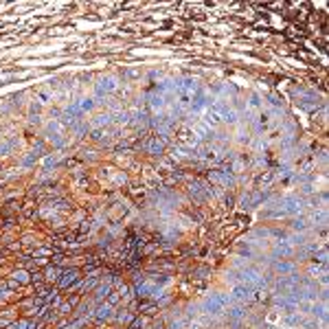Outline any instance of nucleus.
Segmentation results:
<instances>
[{"mask_svg": "<svg viewBox=\"0 0 329 329\" xmlns=\"http://www.w3.org/2000/svg\"><path fill=\"white\" fill-rule=\"evenodd\" d=\"M233 305L231 296L226 292H211L206 294L204 298L200 301V307H202V314H206L209 318L213 321H220V318L226 316V310Z\"/></svg>", "mask_w": 329, "mask_h": 329, "instance_id": "1", "label": "nucleus"}, {"mask_svg": "<svg viewBox=\"0 0 329 329\" xmlns=\"http://www.w3.org/2000/svg\"><path fill=\"white\" fill-rule=\"evenodd\" d=\"M209 112H213V114L217 116V119H220L222 128H229V130H233L235 125L244 123V121L239 119V114H237V110L233 108V103H231V101L215 99V101H213V105H211V110H209Z\"/></svg>", "mask_w": 329, "mask_h": 329, "instance_id": "2", "label": "nucleus"}, {"mask_svg": "<svg viewBox=\"0 0 329 329\" xmlns=\"http://www.w3.org/2000/svg\"><path fill=\"white\" fill-rule=\"evenodd\" d=\"M206 180H209V185H215V187L226 189V191H235L237 187H239V180H237V176L231 174L229 167H217V169H211L209 174H206Z\"/></svg>", "mask_w": 329, "mask_h": 329, "instance_id": "3", "label": "nucleus"}, {"mask_svg": "<svg viewBox=\"0 0 329 329\" xmlns=\"http://www.w3.org/2000/svg\"><path fill=\"white\" fill-rule=\"evenodd\" d=\"M119 77L116 75H101V77L94 82V101H97V105H103L105 103V97H110V94H114L116 90H119Z\"/></svg>", "mask_w": 329, "mask_h": 329, "instance_id": "4", "label": "nucleus"}, {"mask_svg": "<svg viewBox=\"0 0 329 329\" xmlns=\"http://www.w3.org/2000/svg\"><path fill=\"white\" fill-rule=\"evenodd\" d=\"M279 206L281 211L285 213V217H298V215H305V197L298 195V193H285V195H279Z\"/></svg>", "mask_w": 329, "mask_h": 329, "instance_id": "5", "label": "nucleus"}, {"mask_svg": "<svg viewBox=\"0 0 329 329\" xmlns=\"http://www.w3.org/2000/svg\"><path fill=\"white\" fill-rule=\"evenodd\" d=\"M292 99H294V103L298 105V108L307 110V112H316V110L323 105L321 97H318L316 93H312V90H307V88H292Z\"/></svg>", "mask_w": 329, "mask_h": 329, "instance_id": "6", "label": "nucleus"}, {"mask_svg": "<svg viewBox=\"0 0 329 329\" xmlns=\"http://www.w3.org/2000/svg\"><path fill=\"white\" fill-rule=\"evenodd\" d=\"M296 255V248L290 244V241L283 237V239H272L270 248H268V257H270L272 261L277 259H294Z\"/></svg>", "mask_w": 329, "mask_h": 329, "instance_id": "7", "label": "nucleus"}, {"mask_svg": "<svg viewBox=\"0 0 329 329\" xmlns=\"http://www.w3.org/2000/svg\"><path fill=\"white\" fill-rule=\"evenodd\" d=\"M298 263L292 259H277L270 263V275L275 279H281V277H290V275H298Z\"/></svg>", "mask_w": 329, "mask_h": 329, "instance_id": "8", "label": "nucleus"}, {"mask_svg": "<svg viewBox=\"0 0 329 329\" xmlns=\"http://www.w3.org/2000/svg\"><path fill=\"white\" fill-rule=\"evenodd\" d=\"M229 171L233 176H237V178H239V176H246L248 171H250V156L235 151L229 158Z\"/></svg>", "mask_w": 329, "mask_h": 329, "instance_id": "9", "label": "nucleus"}, {"mask_svg": "<svg viewBox=\"0 0 329 329\" xmlns=\"http://www.w3.org/2000/svg\"><path fill=\"white\" fill-rule=\"evenodd\" d=\"M211 93H213L215 99H222V101H235L237 97H239V88H237V84H231V82L215 84L213 88H211Z\"/></svg>", "mask_w": 329, "mask_h": 329, "instance_id": "10", "label": "nucleus"}, {"mask_svg": "<svg viewBox=\"0 0 329 329\" xmlns=\"http://www.w3.org/2000/svg\"><path fill=\"white\" fill-rule=\"evenodd\" d=\"M229 296H231L233 303H241V305H246V303H252V287L239 281V283H235V285H231Z\"/></svg>", "mask_w": 329, "mask_h": 329, "instance_id": "11", "label": "nucleus"}, {"mask_svg": "<svg viewBox=\"0 0 329 329\" xmlns=\"http://www.w3.org/2000/svg\"><path fill=\"white\" fill-rule=\"evenodd\" d=\"M231 136H233V145H237V147H248V143H250V139H252V132L248 128V123H239L231 130Z\"/></svg>", "mask_w": 329, "mask_h": 329, "instance_id": "12", "label": "nucleus"}, {"mask_svg": "<svg viewBox=\"0 0 329 329\" xmlns=\"http://www.w3.org/2000/svg\"><path fill=\"white\" fill-rule=\"evenodd\" d=\"M167 147H169V141L160 139V136H149L147 143H145V151L151 156H158V158L167 154Z\"/></svg>", "mask_w": 329, "mask_h": 329, "instance_id": "13", "label": "nucleus"}, {"mask_svg": "<svg viewBox=\"0 0 329 329\" xmlns=\"http://www.w3.org/2000/svg\"><path fill=\"white\" fill-rule=\"evenodd\" d=\"M130 128L134 130H145L149 128V112L145 108H136V110H130Z\"/></svg>", "mask_w": 329, "mask_h": 329, "instance_id": "14", "label": "nucleus"}, {"mask_svg": "<svg viewBox=\"0 0 329 329\" xmlns=\"http://www.w3.org/2000/svg\"><path fill=\"white\" fill-rule=\"evenodd\" d=\"M246 316H248L246 305H241V303H233V305L229 307V310H226V316H224V318H229V321H231V325L239 327L241 323L246 321Z\"/></svg>", "mask_w": 329, "mask_h": 329, "instance_id": "15", "label": "nucleus"}, {"mask_svg": "<svg viewBox=\"0 0 329 329\" xmlns=\"http://www.w3.org/2000/svg\"><path fill=\"white\" fill-rule=\"evenodd\" d=\"M82 277H79V270L77 268H70V270H62V275H59L57 279V285L62 287V290H70V287H75V283H77Z\"/></svg>", "mask_w": 329, "mask_h": 329, "instance_id": "16", "label": "nucleus"}, {"mask_svg": "<svg viewBox=\"0 0 329 329\" xmlns=\"http://www.w3.org/2000/svg\"><path fill=\"white\" fill-rule=\"evenodd\" d=\"M246 105H248V110H250V114H257L266 108V97H263L261 93H257V90H252L246 97Z\"/></svg>", "mask_w": 329, "mask_h": 329, "instance_id": "17", "label": "nucleus"}, {"mask_svg": "<svg viewBox=\"0 0 329 329\" xmlns=\"http://www.w3.org/2000/svg\"><path fill=\"white\" fill-rule=\"evenodd\" d=\"M93 318L99 323H105V321H112L114 318V307L110 305V303H99V305H94V312H93Z\"/></svg>", "mask_w": 329, "mask_h": 329, "instance_id": "18", "label": "nucleus"}, {"mask_svg": "<svg viewBox=\"0 0 329 329\" xmlns=\"http://www.w3.org/2000/svg\"><path fill=\"white\" fill-rule=\"evenodd\" d=\"M290 233H312L307 217H305V215L290 217Z\"/></svg>", "mask_w": 329, "mask_h": 329, "instance_id": "19", "label": "nucleus"}, {"mask_svg": "<svg viewBox=\"0 0 329 329\" xmlns=\"http://www.w3.org/2000/svg\"><path fill=\"white\" fill-rule=\"evenodd\" d=\"M108 125H112V114L110 112H101L97 116H93V121H90V128L93 130H105Z\"/></svg>", "mask_w": 329, "mask_h": 329, "instance_id": "20", "label": "nucleus"}, {"mask_svg": "<svg viewBox=\"0 0 329 329\" xmlns=\"http://www.w3.org/2000/svg\"><path fill=\"white\" fill-rule=\"evenodd\" d=\"M38 103H42V105H48V103H53L55 101V90L53 88H40V90H35V97H33Z\"/></svg>", "mask_w": 329, "mask_h": 329, "instance_id": "21", "label": "nucleus"}, {"mask_svg": "<svg viewBox=\"0 0 329 329\" xmlns=\"http://www.w3.org/2000/svg\"><path fill=\"white\" fill-rule=\"evenodd\" d=\"M112 125H116V128H128L130 125V110H116V112H112Z\"/></svg>", "mask_w": 329, "mask_h": 329, "instance_id": "22", "label": "nucleus"}, {"mask_svg": "<svg viewBox=\"0 0 329 329\" xmlns=\"http://www.w3.org/2000/svg\"><path fill=\"white\" fill-rule=\"evenodd\" d=\"M110 292H112V283H110V281L108 283H99L97 290H94V303H97V305H99V303H103L105 298H108Z\"/></svg>", "mask_w": 329, "mask_h": 329, "instance_id": "23", "label": "nucleus"}, {"mask_svg": "<svg viewBox=\"0 0 329 329\" xmlns=\"http://www.w3.org/2000/svg\"><path fill=\"white\" fill-rule=\"evenodd\" d=\"M77 105H79V110H82V114H90V112H94V108H97V101H94V97H79L77 99Z\"/></svg>", "mask_w": 329, "mask_h": 329, "instance_id": "24", "label": "nucleus"}, {"mask_svg": "<svg viewBox=\"0 0 329 329\" xmlns=\"http://www.w3.org/2000/svg\"><path fill=\"white\" fill-rule=\"evenodd\" d=\"M112 321H116L119 325H130V323L134 321V314H130L128 310L119 307V310H114V318H112Z\"/></svg>", "mask_w": 329, "mask_h": 329, "instance_id": "25", "label": "nucleus"}, {"mask_svg": "<svg viewBox=\"0 0 329 329\" xmlns=\"http://www.w3.org/2000/svg\"><path fill=\"white\" fill-rule=\"evenodd\" d=\"M70 134H73L75 139H82V136H86V134H88V121H86V119H79L77 123L70 128Z\"/></svg>", "mask_w": 329, "mask_h": 329, "instance_id": "26", "label": "nucleus"}, {"mask_svg": "<svg viewBox=\"0 0 329 329\" xmlns=\"http://www.w3.org/2000/svg\"><path fill=\"white\" fill-rule=\"evenodd\" d=\"M42 158V156L38 154V151H29L27 156H22V160H20V167L22 169H31V167H35V163Z\"/></svg>", "mask_w": 329, "mask_h": 329, "instance_id": "27", "label": "nucleus"}, {"mask_svg": "<svg viewBox=\"0 0 329 329\" xmlns=\"http://www.w3.org/2000/svg\"><path fill=\"white\" fill-rule=\"evenodd\" d=\"M47 143H50L53 147H57V149H64L66 145H68V139H66L64 134H48L47 136Z\"/></svg>", "mask_w": 329, "mask_h": 329, "instance_id": "28", "label": "nucleus"}, {"mask_svg": "<svg viewBox=\"0 0 329 329\" xmlns=\"http://www.w3.org/2000/svg\"><path fill=\"white\" fill-rule=\"evenodd\" d=\"M108 178L112 180V185H114V187H123V185H128V176H125V171L112 169V171H110Z\"/></svg>", "mask_w": 329, "mask_h": 329, "instance_id": "29", "label": "nucleus"}, {"mask_svg": "<svg viewBox=\"0 0 329 329\" xmlns=\"http://www.w3.org/2000/svg\"><path fill=\"white\" fill-rule=\"evenodd\" d=\"M11 283H18V285H27V283H31V275H29L27 270H16L11 275Z\"/></svg>", "mask_w": 329, "mask_h": 329, "instance_id": "30", "label": "nucleus"}, {"mask_svg": "<svg viewBox=\"0 0 329 329\" xmlns=\"http://www.w3.org/2000/svg\"><path fill=\"white\" fill-rule=\"evenodd\" d=\"M59 163V156L57 154H47L42 158V167H44V171H50V169H55Z\"/></svg>", "mask_w": 329, "mask_h": 329, "instance_id": "31", "label": "nucleus"}, {"mask_svg": "<svg viewBox=\"0 0 329 329\" xmlns=\"http://www.w3.org/2000/svg\"><path fill=\"white\" fill-rule=\"evenodd\" d=\"M59 275H62V270H59L57 266H55V268H53V266H48L47 270H44V281H47V283H50V281H55V283H57Z\"/></svg>", "mask_w": 329, "mask_h": 329, "instance_id": "32", "label": "nucleus"}, {"mask_svg": "<svg viewBox=\"0 0 329 329\" xmlns=\"http://www.w3.org/2000/svg\"><path fill=\"white\" fill-rule=\"evenodd\" d=\"M9 329H35V323L29 321V318H20V321L11 323V325H9Z\"/></svg>", "mask_w": 329, "mask_h": 329, "instance_id": "33", "label": "nucleus"}, {"mask_svg": "<svg viewBox=\"0 0 329 329\" xmlns=\"http://www.w3.org/2000/svg\"><path fill=\"white\" fill-rule=\"evenodd\" d=\"M13 110H16V108H13L11 99H2V101H0V112H2V114H7V112H13Z\"/></svg>", "mask_w": 329, "mask_h": 329, "instance_id": "34", "label": "nucleus"}, {"mask_svg": "<svg viewBox=\"0 0 329 329\" xmlns=\"http://www.w3.org/2000/svg\"><path fill=\"white\" fill-rule=\"evenodd\" d=\"M84 325H86V318H77V321L68 323V325H66V329H79V327H84Z\"/></svg>", "mask_w": 329, "mask_h": 329, "instance_id": "35", "label": "nucleus"}, {"mask_svg": "<svg viewBox=\"0 0 329 329\" xmlns=\"http://www.w3.org/2000/svg\"><path fill=\"white\" fill-rule=\"evenodd\" d=\"M29 123H31V125H40V123H42V116H40V114H29Z\"/></svg>", "mask_w": 329, "mask_h": 329, "instance_id": "36", "label": "nucleus"}, {"mask_svg": "<svg viewBox=\"0 0 329 329\" xmlns=\"http://www.w3.org/2000/svg\"><path fill=\"white\" fill-rule=\"evenodd\" d=\"M73 312V305L70 303H64V305H59V314H70Z\"/></svg>", "mask_w": 329, "mask_h": 329, "instance_id": "37", "label": "nucleus"}]
</instances>
